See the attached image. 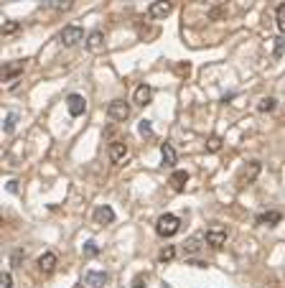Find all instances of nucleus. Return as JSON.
Masks as SVG:
<instances>
[{"mask_svg":"<svg viewBox=\"0 0 285 288\" xmlns=\"http://www.w3.org/2000/svg\"><path fill=\"white\" fill-rule=\"evenodd\" d=\"M20 72H23V61H10V64H5V69H3V82L16 79Z\"/></svg>","mask_w":285,"mask_h":288,"instance_id":"ddd939ff","label":"nucleus"},{"mask_svg":"<svg viewBox=\"0 0 285 288\" xmlns=\"http://www.w3.org/2000/svg\"><path fill=\"white\" fill-rule=\"evenodd\" d=\"M72 5H74V0H56V3H54L56 10H69Z\"/></svg>","mask_w":285,"mask_h":288,"instance_id":"cd10ccee","label":"nucleus"},{"mask_svg":"<svg viewBox=\"0 0 285 288\" xmlns=\"http://www.w3.org/2000/svg\"><path fill=\"white\" fill-rule=\"evenodd\" d=\"M59 41L64 46H76L79 41H84V31L79 26H64V31L59 33Z\"/></svg>","mask_w":285,"mask_h":288,"instance_id":"f03ea898","label":"nucleus"},{"mask_svg":"<svg viewBox=\"0 0 285 288\" xmlns=\"http://www.w3.org/2000/svg\"><path fill=\"white\" fill-rule=\"evenodd\" d=\"M84 283L89 286V288H102L107 283V273H97V270H89L87 275H84Z\"/></svg>","mask_w":285,"mask_h":288,"instance_id":"f8f14e48","label":"nucleus"},{"mask_svg":"<svg viewBox=\"0 0 285 288\" xmlns=\"http://www.w3.org/2000/svg\"><path fill=\"white\" fill-rule=\"evenodd\" d=\"M280 219H283L280 212H265V214H260V217H257V222H260V225H270V227H272V225H278Z\"/></svg>","mask_w":285,"mask_h":288,"instance_id":"a211bd4d","label":"nucleus"},{"mask_svg":"<svg viewBox=\"0 0 285 288\" xmlns=\"http://www.w3.org/2000/svg\"><path fill=\"white\" fill-rule=\"evenodd\" d=\"M16 123H18V115L10 113V115L5 117V128H3V130H5V133H13V130H16Z\"/></svg>","mask_w":285,"mask_h":288,"instance_id":"4be33fe9","label":"nucleus"},{"mask_svg":"<svg viewBox=\"0 0 285 288\" xmlns=\"http://www.w3.org/2000/svg\"><path fill=\"white\" fill-rule=\"evenodd\" d=\"M0 288H13V275H10V273L0 275Z\"/></svg>","mask_w":285,"mask_h":288,"instance_id":"a878e982","label":"nucleus"},{"mask_svg":"<svg viewBox=\"0 0 285 288\" xmlns=\"http://www.w3.org/2000/svg\"><path fill=\"white\" fill-rule=\"evenodd\" d=\"M219 148H222V138H219V135L209 138V143H207V151H209V153H216Z\"/></svg>","mask_w":285,"mask_h":288,"instance_id":"5701e85b","label":"nucleus"},{"mask_svg":"<svg viewBox=\"0 0 285 288\" xmlns=\"http://www.w3.org/2000/svg\"><path fill=\"white\" fill-rule=\"evenodd\" d=\"M201 242H207V235H193V237H189V240H186V245H184L186 255H196V252L204 248Z\"/></svg>","mask_w":285,"mask_h":288,"instance_id":"9b49d317","label":"nucleus"},{"mask_svg":"<svg viewBox=\"0 0 285 288\" xmlns=\"http://www.w3.org/2000/svg\"><path fill=\"white\" fill-rule=\"evenodd\" d=\"M97 252H99V248L95 245V242H87V245H84V255H87V258H95Z\"/></svg>","mask_w":285,"mask_h":288,"instance_id":"bb28decb","label":"nucleus"},{"mask_svg":"<svg viewBox=\"0 0 285 288\" xmlns=\"http://www.w3.org/2000/svg\"><path fill=\"white\" fill-rule=\"evenodd\" d=\"M171 10H173V3H171V0H153L151 8H148V16L151 18H166Z\"/></svg>","mask_w":285,"mask_h":288,"instance_id":"423d86ee","label":"nucleus"},{"mask_svg":"<svg viewBox=\"0 0 285 288\" xmlns=\"http://www.w3.org/2000/svg\"><path fill=\"white\" fill-rule=\"evenodd\" d=\"M125 156H128V143L115 140V143L110 146V161H112V163H122Z\"/></svg>","mask_w":285,"mask_h":288,"instance_id":"6e6552de","label":"nucleus"},{"mask_svg":"<svg viewBox=\"0 0 285 288\" xmlns=\"http://www.w3.org/2000/svg\"><path fill=\"white\" fill-rule=\"evenodd\" d=\"M207 242H209L211 248H222L224 242H227V227L219 225V222L211 225V227L207 230Z\"/></svg>","mask_w":285,"mask_h":288,"instance_id":"20e7f679","label":"nucleus"},{"mask_svg":"<svg viewBox=\"0 0 285 288\" xmlns=\"http://www.w3.org/2000/svg\"><path fill=\"white\" fill-rule=\"evenodd\" d=\"M178 230H181V219H178L176 214L166 212V214L158 217V222H155V232H158L161 237H173Z\"/></svg>","mask_w":285,"mask_h":288,"instance_id":"f257e3e1","label":"nucleus"},{"mask_svg":"<svg viewBox=\"0 0 285 288\" xmlns=\"http://www.w3.org/2000/svg\"><path fill=\"white\" fill-rule=\"evenodd\" d=\"M66 110H69V115H72V117L84 115V110H87V99H84L82 95H69V97H66Z\"/></svg>","mask_w":285,"mask_h":288,"instance_id":"39448f33","label":"nucleus"},{"mask_svg":"<svg viewBox=\"0 0 285 288\" xmlns=\"http://www.w3.org/2000/svg\"><path fill=\"white\" fill-rule=\"evenodd\" d=\"M56 263H59V258H56V252L46 250V252H43V255L38 258V270H41V273H51V270L56 268Z\"/></svg>","mask_w":285,"mask_h":288,"instance_id":"1a4fd4ad","label":"nucleus"},{"mask_svg":"<svg viewBox=\"0 0 285 288\" xmlns=\"http://www.w3.org/2000/svg\"><path fill=\"white\" fill-rule=\"evenodd\" d=\"M186 181H189V173L186 171H173V173H171V184H173L176 192H184L186 189Z\"/></svg>","mask_w":285,"mask_h":288,"instance_id":"f3484780","label":"nucleus"},{"mask_svg":"<svg viewBox=\"0 0 285 288\" xmlns=\"http://www.w3.org/2000/svg\"><path fill=\"white\" fill-rule=\"evenodd\" d=\"M140 135H153V128H151V120H140Z\"/></svg>","mask_w":285,"mask_h":288,"instance_id":"393cba45","label":"nucleus"},{"mask_svg":"<svg viewBox=\"0 0 285 288\" xmlns=\"http://www.w3.org/2000/svg\"><path fill=\"white\" fill-rule=\"evenodd\" d=\"M112 219H115V212H112V207H107V204L99 207L97 212H95V222L97 225H110Z\"/></svg>","mask_w":285,"mask_h":288,"instance_id":"4468645a","label":"nucleus"},{"mask_svg":"<svg viewBox=\"0 0 285 288\" xmlns=\"http://www.w3.org/2000/svg\"><path fill=\"white\" fill-rule=\"evenodd\" d=\"M107 115L115 120V123H125V120L130 117V105L122 102V99H115V102H110L107 107Z\"/></svg>","mask_w":285,"mask_h":288,"instance_id":"7ed1b4c3","label":"nucleus"},{"mask_svg":"<svg viewBox=\"0 0 285 288\" xmlns=\"http://www.w3.org/2000/svg\"><path fill=\"white\" fill-rule=\"evenodd\" d=\"M161 156H163V166H168V169H173L176 166V151L171 143H163L161 146Z\"/></svg>","mask_w":285,"mask_h":288,"instance_id":"dca6fc26","label":"nucleus"},{"mask_svg":"<svg viewBox=\"0 0 285 288\" xmlns=\"http://www.w3.org/2000/svg\"><path fill=\"white\" fill-rule=\"evenodd\" d=\"M18 31V20H5L3 23V36H10V33Z\"/></svg>","mask_w":285,"mask_h":288,"instance_id":"b1692460","label":"nucleus"},{"mask_svg":"<svg viewBox=\"0 0 285 288\" xmlns=\"http://www.w3.org/2000/svg\"><path fill=\"white\" fill-rule=\"evenodd\" d=\"M257 173H260V163L252 161V163H249V169H245L242 173H239V184H249V181H255V179H257Z\"/></svg>","mask_w":285,"mask_h":288,"instance_id":"2eb2a0df","label":"nucleus"},{"mask_svg":"<svg viewBox=\"0 0 285 288\" xmlns=\"http://www.w3.org/2000/svg\"><path fill=\"white\" fill-rule=\"evenodd\" d=\"M275 20H278V31H280V33H285V3H280V5H278Z\"/></svg>","mask_w":285,"mask_h":288,"instance_id":"412c9836","label":"nucleus"},{"mask_svg":"<svg viewBox=\"0 0 285 288\" xmlns=\"http://www.w3.org/2000/svg\"><path fill=\"white\" fill-rule=\"evenodd\" d=\"M87 49L89 51H102V49H105V33H102V31H92V33H89V36H87Z\"/></svg>","mask_w":285,"mask_h":288,"instance_id":"9d476101","label":"nucleus"},{"mask_svg":"<svg viewBox=\"0 0 285 288\" xmlns=\"http://www.w3.org/2000/svg\"><path fill=\"white\" fill-rule=\"evenodd\" d=\"M133 99H135V105H140V107L151 105V99H153V90H151L148 84L135 87V95H133Z\"/></svg>","mask_w":285,"mask_h":288,"instance_id":"0eeeda50","label":"nucleus"},{"mask_svg":"<svg viewBox=\"0 0 285 288\" xmlns=\"http://www.w3.org/2000/svg\"><path fill=\"white\" fill-rule=\"evenodd\" d=\"M20 258H26V252L16 250V252H13V260H10V263H13V265H18V263H20Z\"/></svg>","mask_w":285,"mask_h":288,"instance_id":"c756f323","label":"nucleus"},{"mask_svg":"<svg viewBox=\"0 0 285 288\" xmlns=\"http://www.w3.org/2000/svg\"><path fill=\"white\" fill-rule=\"evenodd\" d=\"M173 258H176V248H173V245H166V248L161 250V255H158V260H161V263H171Z\"/></svg>","mask_w":285,"mask_h":288,"instance_id":"aec40b11","label":"nucleus"},{"mask_svg":"<svg viewBox=\"0 0 285 288\" xmlns=\"http://www.w3.org/2000/svg\"><path fill=\"white\" fill-rule=\"evenodd\" d=\"M257 110H260V113H272V110H275V99H272V97H262L257 102Z\"/></svg>","mask_w":285,"mask_h":288,"instance_id":"6ab92c4d","label":"nucleus"},{"mask_svg":"<svg viewBox=\"0 0 285 288\" xmlns=\"http://www.w3.org/2000/svg\"><path fill=\"white\" fill-rule=\"evenodd\" d=\"M283 51H285V38H275V57H280Z\"/></svg>","mask_w":285,"mask_h":288,"instance_id":"c85d7f7f","label":"nucleus"},{"mask_svg":"<svg viewBox=\"0 0 285 288\" xmlns=\"http://www.w3.org/2000/svg\"><path fill=\"white\" fill-rule=\"evenodd\" d=\"M143 283H145V275H138V278H135V283H133V288H143Z\"/></svg>","mask_w":285,"mask_h":288,"instance_id":"7c9ffc66","label":"nucleus"}]
</instances>
